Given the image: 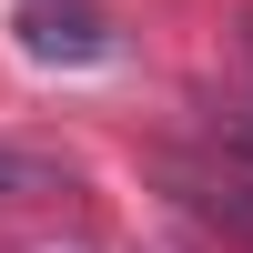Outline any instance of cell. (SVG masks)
Masks as SVG:
<instances>
[{
  "label": "cell",
  "instance_id": "4",
  "mask_svg": "<svg viewBox=\"0 0 253 253\" xmlns=\"http://www.w3.org/2000/svg\"><path fill=\"white\" fill-rule=\"evenodd\" d=\"M243 51H253V31H243Z\"/></svg>",
  "mask_w": 253,
  "mask_h": 253
},
{
  "label": "cell",
  "instance_id": "1",
  "mask_svg": "<svg viewBox=\"0 0 253 253\" xmlns=\"http://www.w3.org/2000/svg\"><path fill=\"white\" fill-rule=\"evenodd\" d=\"M20 51L41 61V71H91L101 51H112V20H101V0H20L10 10Z\"/></svg>",
  "mask_w": 253,
  "mask_h": 253
},
{
  "label": "cell",
  "instance_id": "3",
  "mask_svg": "<svg viewBox=\"0 0 253 253\" xmlns=\"http://www.w3.org/2000/svg\"><path fill=\"white\" fill-rule=\"evenodd\" d=\"M20 253H101L91 233H51V243H20Z\"/></svg>",
  "mask_w": 253,
  "mask_h": 253
},
{
  "label": "cell",
  "instance_id": "2",
  "mask_svg": "<svg viewBox=\"0 0 253 253\" xmlns=\"http://www.w3.org/2000/svg\"><path fill=\"white\" fill-rule=\"evenodd\" d=\"M61 182H71L61 152H41V142H0V203H41V193H61Z\"/></svg>",
  "mask_w": 253,
  "mask_h": 253
}]
</instances>
